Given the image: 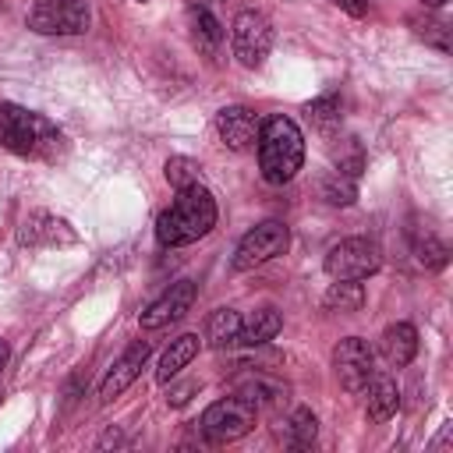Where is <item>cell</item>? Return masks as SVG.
<instances>
[{"mask_svg": "<svg viewBox=\"0 0 453 453\" xmlns=\"http://www.w3.org/2000/svg\"><path fill=\"white\" fill-rule=\"evenodd\" d=\"M0 145L21 159H60L64 131L46 117L18 103H0Z\"/></svg>", "mask_w": 453, "mask_h": 453, "instance_id": "cell-1", "label": "cell"}, {"mask_svg": "<svg viewBox=\"0 0 453 453\" xmlns=\"http://www.w3.org/2000/svg\"><path fill=\"white\" fill-rule=\"evenodd\" d=\"M216 198L205 184L180 188L177 198L156 216V237L163 248H184L202 241L216 226Z\"/></svg>", "mask_w": 453, "mask_h": 453, "instance_id": "cell-2", "label": "cell"}, {"mask_svg": "<svg viewBox=\"0 0 453 453\" xmlns=\"http://www.w3.org/2000/svg\"><path fill=\"white\" fill-rule=\"evenodd\" d=\"M255 145H258V170H262V180L265 184L283 188L304 166V134L283 113H273V117L262 120Z\"/></svg>", "mask_w": 453, "mask_h": 453, "instance_id": "cell-3", "label": "cell"}, {"mask_svg": "<svg viewBox=\"0 0 453 453\" xmlns=\"http://www.w3.org/2000/svg\"><path fill=\"white\" fill-rule=\"evenodd\" d=\"M255 421H258V407L244 393H237L209 403L198 418V428L209 442H237L255 428Z\"/></svg>", "mask_w": 453, "mask_h": 453, "instance_id": "cell-4", "label": "cell"}, {"mask_svg": "<svg viewBox=\"0 0 453 453\" xmlns=\"http://www.w3.org/2000/svg\"><path fill=\"white\" fill-rule=\"evenodd\" d=\"M25 25L35 35H81L92 25V11L85 0H35Z\"/></svg>", "mask_w": 453, "mask_h": 453, "instance_id": "cell-5", "label": "cell"}, {"mask_svg": "<svg viewBox=\"0 0 453 453\" xmlns=\"http://www.w3.org/2000/svg\"><path fill=\"white\" fill-rule=\"evenodd\" d=\"M322 265L333 280H368L382 269V248L372 237H343L326 251Z\"/></svg>", "mask_w": 453, "mask_h": 453, "instance_id": "cell-6", "label": "cell"}, {"mask_svg": "<svg viewBox=\"0 0 453 453\" xmlns=\"http://www.w3.org/2000/svg\"><path fill=\"white\" fill-rule=\"evenodd\" d=\"M290 248V230L280 223V219H262L255 223L234 248V258H230V269L234 273H248L276 255H283Z\"/></svg>", "mask_w": 453, "mask_h": 453, "instance_id": "cell-7", "label": "cell"}, {"mask_svg": "<svg viewBox=\"0 0 453 453\" xmlns=\"http://www.w3.org/2000/svg\"><path fill=\"white\" fill-rule=\"evenodd\" d=\"M230 50L237 57L241 67L255 71L265 64L269 50H273V25L262 11H241L230 25Z\"/></svg>", "mask_w": 453, "mask_h": 453, "instance_id": "cell-8", "label": "cell"}, {"mask_svg": "<svg viewBox=\"0 0 453 453\" xmlns=\"http://www.w3.org/2000/svg\"><path fill=\"white\" fill-rule=\"evenodd\" d=\"M333 372H336V382L347 393H361L368 386V379L375 375V350L368 347V340L343 336L333 347Z\"/></svg>", "mask_w": 453, "mask_h": 453, "instance_id": "cell-9", "label": "cell"}, {"mask_svg": "<svg viewBox=\"0 0 453 453\" xmlns=\"http://www.w3.org/2000/svg\"><path fill=\"white\" fill-rule=\"evenodd\" d=\"M195 297H198V287H195V280H177V283H170L145 311H142V319H138V326L142 329H166V326H173V322H180L188 311H191V304H195Z\"/></svg>", "mask_w": 453, "mask_h": 453, "instance_id": "cell-10", "label": "cell"}, {"mask_svg": "<svg viewBox=\"0 0 453 453\" xmlns=\"http://www.w3.org/2000/svg\"><path fill=\"white\" fill-rule=\"evenodd\" d=\"M74 241H78V230L64 216L46 212V209L28 212L18 226V244L21 248H64V244H74Z\"/></svg>", "mask_w": 453, "mask_h": 453, "instance_id": "cell-11", "label": "cell"}, {"mask_svg": "<svg viewBox=\"0 0 453 453\" xmlns=\"http://www.w3.org/2000/svg\"><path fill=\"white\" fill-rule=\"evenodd\" d=\"M258 127H262V120H258V113L248 110V106H223V110L216 113V134H219V142H223L226 149H234V152L255 149Z\"/></svg>", "mask_w": 453, "mask_h": 453, "instance_id": "cell-12", "label": "cell"}, {"mask_svg": "<svg viewBox=\"0 0 453 453\" xmlns=\"http://www.w3.org/2000/svg\"><path fill=\"white\" fill-rule=\"evenodd\" d=\"M149 354H152V347L142 343V340H134V343L113 361V368L103 375V382H99V400H103V403H113L127 386H134V379L142 375Z\"/></svg>", "mask_w": 453, "mask_h": 453, "instance_id": "cell-13", "label": "cell"}, {"mask_svg": "<svg viewBox=\"0 0 453 453\" xmlns=\"http://www.w3.org/2000/svg\"><path fill=\"white\" fill-rule=\"evenodd\" d=\"M379 350L393 368H407L418 354V329L411 322H393L379 336Z\"/></svg>", "mask_w": 453, "mask_h": 453, "instance_id": "cell-14", "label": "cell"}, {"mask_svg": "<svg viewBox=\"0 0 453 453\" xmlns=\"http://www.w3.org/2000/svg\"><path fill=\"white\" fill-rule=\"evenodd\" d=\"M198 350H202L198 333H180L177 340H170V347L163 350V357H159V365H156V382L166 386L170 379H177V375L198 357Z\"/></svg>", "mask_w": 453, "mask_h": 453, "instance_id": "cell-15", "label": "cell"}, {"mask_svg": "<svg viewBox=\"0 0 453 453\" xmlns=\"http://www.w3.org/2000/svg\"><path fill=\"white\" fill-rule=\"evenodd\" d=\"M361 393H365V414H368V421H375V425L389 421V418L400 411V389H396V382L386 379V375H372Z\"/></svg>", "mask_w": 453, "mask_h": 453, "instance_id": "cell-16", "label": "cell"}, {"mask_svg": "<svg viewBox=\"0 0 453 453\" xmlns=\"http://www.w3.org/2000/svg\"><path fill=\"white\" fill-rule=\"evenodd\" d=\"M283 329V319L273 304L265 308H255L248 319H241V333H237V343L241 347H262L269 340H276V333Z\"/></svg>", "mask_w": 453, "mask_h": 453, "instance_id": "cell-17", "label": "cell"}, {"mask_svg": "<svg viewBox=\"0 0 453 453\" xmlns=\"http://www.w3.org/2000/svg\"><path fill=\"white\" fill-rule=\"evenodd\" d=\"M188 28H191V42H195L198 53H205V57H216L219 53V46H223V25L216 21L212 11H205L202 4H195L188 11Z\"/></svg>", "mask_w": 453, "mask_h": 453, "instance_id": "cell-18", "label": "cell"}, {"mask_svg": "<svg viewBox=\"0 0 453 453\" xmlns=\"http://www.w3.org/2000/svg\"><path fill=\"white\" fill-rule=\"evenodd\" d=\"M237 333H241V311L237 308H216L205 322V343L212 350H223V347H234L237 343Z\"/></svg>", "mask_w": 453, "mask_h": 453, "instance_id": "cell-19", "label": "cell"}, {"mask_svg": "<svg viewBox=\"0 0 453 453\" xmlns=\"http://www.w3.org/2000/svg\"><path fill=\"white\" fill-rule=\"evenodd\" d=\"M322 304H326V311H340V315L357 311V308L365 304V287H361V280H333L329 290H326V297H322Z\"/></svg>", "mask_w": 453, "mask_h": 453, "instance_id": "cell-20", "label": "cell"}, {"mask_svg": "<svg viewBox=\"0 0 453 453\" xmlns=\"http://www.w3.org/2000/svg\"><path fill=\"white\" fill-rule=\"evenodd\" d=\"M163 173H166V180H170L173 191L191 188V184H202V163H195L191 156H170L166 166H163Z\"/></svg>", "mask_w": 453, "mask_h": 453, "instance_id": "cell-21", "label": "cell"}, {"mask_svg": "<svg viewBox=\"0 0 453 453\" xmlns=\"http://www.w3.org/2000/svg\"><path fill=\"white\" fill-rule=\"evenodd\" d=\"M333 163H336V170L340 173H347V177H361V170H365V149H361V142L357 138H343L340 145H333Z\"/></svg>", "mask_w": 453, "mask_h": 453, "instance_id": "cell-22", "label": "cell"}, {"mask_svg": "<svg viewBox=\"0 0 453 453\" xmlns=\"http://www.w3.org/2000/svg\"><path fill=\"white\" fill-rule=\"evenodd\" d=\"M322 198L329 205H350L357 198V180L347 177V173H340V170H333V173L322 177Z\"/></svg>", "mask_w": 453, "mask_h": 453, "instance_id": "cell-23", "label": "cell"}, {"mask_svg": "<svg viewBox=\"0 0 453 453\" xmlns=\"http://www.w3.org/2000/svg\"><path fill=\"white\" fill-rule=\"evenodd\" d=\"M290 446L294 449H308V446H315V435H319V418L308 411V407H297L294 414H290Z\"/></svg>", "mask_w": 453, "mask_h": 453, "instance_id": "cell-24", "label": "cell"}, {"mask_svg": "<svg viewBox=\"0 0 453 453\" xmlns=\"http://www.w3.org/2000/svg\"><path fill=\"white\" fill-rule=\"evenodd\" d=\"M411 25H414V32H418L428 46H435L439 53H449V25H446L442 18L425 14V18H411Z\"/></svg>", "mask_w": 453, "mask_h": 453, "instance_id": "cell-25", "label": "cell"}, {"mask_svg": "<svg viewBox=\"0 0 453 453\" xmlns=\"http://www.w3.org/2000/svg\"><path fill=\"white\" fill-rule=\"evenodd\" d=\"M304 113H308V120H311L319 131L340 127V99H336V96H319V99H311V103L304 106Z\"/></svg>", "mask_w": 453, "mask_h": 453, "instance_id": "cell-26", "label": "cell"}, {"mask_svg": "<svg viewBox=\"0 0 453 453\" xmlns=\"http://www.w3.org/2000/svg\"><path fill=\"white\" fill-rule=\"evenodd\" d=\"M414 255H418V262H421L425 269H442V265H446L449 248H446L432 230H425V234H418V237H414Z\"/></svg>", "mask_w": 453, "mask_h": 453, "instance_id": "cell-27", "label": "cell"}, {"mask_svg": "<svg viewBox=\"0 0 453 453\" xmlns=\"http://www.w3.org/2000/svg\"><path fill=\"white\" fill-rule=\"evenodd\" d=\"M340 11H347L350 18H365L368 14V0H333Z\"/></svg>", "mask_w": 453, "mask_h": 453, "instance_id": "cell-28", "label": "cell"}, {"mask_svg": "<svg viewBox=\"0 0 453 453\" xmlns=\"http://www.w3.org/2000/svg\"><path fill=\"white\" fill-rule=\"evenodd\" d=\"M7 357H11V347H7V340H0V382H4V368H7Z\"/></svg>", "mask_w": 453, "mask_h": 453, "instance_id": "cell-29", "label": "cell"}, {"mask_svg": "<svg viewBox=\"0 0 453 453\" xmlns=\"http://www.w3.org/2000/svg\"><path fill=\"white\" fill-rule=\"evenodd\" d=\"M421 4H425V7H428V11H439V7H446V4H449V0H421Z\"/></svg>", "mask_w": 453, "mask_h": 453, "instance_id": "cell-30", "label": "cell"}, {"mask_svg": "<svg viewBox=\"0 0 453 453\" xmlns=\"http://www.w3.org/2000/svg\"><path fill=\"white\" fill-rule=\"evenodd\" d=\"M195 4H205V0H195Z\"/></svg>", "mask_w": 453, "mask_h": 453, "instance_id": "cell-31", "label": "cell"}, {"mask_svg": "<svg viewBox=\"0 0 453 453\" xmlns=\"http://www.w3.org/2000/svg\"><path fill=\"white\" fill-rule=\"evenodd\" d=\"M142 4H149V0H142Z\"/></svg>", "mask_w": 453, "mask_h": 453, "instance_id": "cell-32", "label": "cell"}]
</instances>
